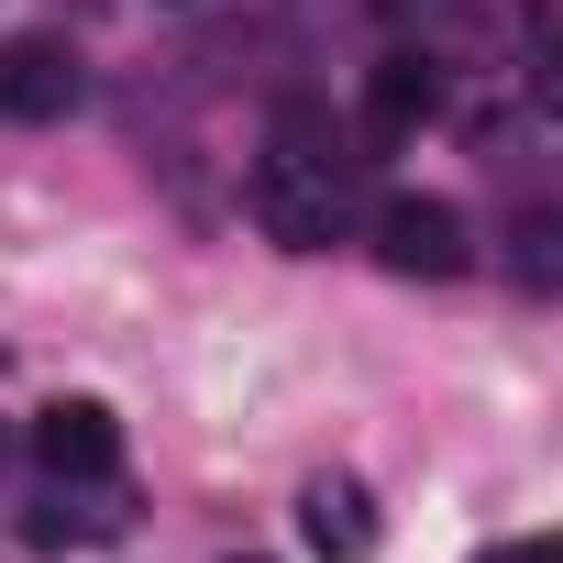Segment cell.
Returning a JSON list of instances; mask_svg holds the SVG:
<instances>
[{
    "instance_id": "2",
    "label": "cell",
    "mask_w": 563,
    "mask_h": 563,
    "mask_svg": "<svg viewBox=\"0 0 563 563\" xmlns=\"http://www.w3.org/2000/svg\"><path fill=\"white\" fill-rule=\"evenodd\" d=\"M78 100H89L78 45H56V34H12V45H0V111H12V122H67Z\"/></svg>"
},
{
    "instance_id": "6",
    "label": "cell",
    "mask_w": 563,
    "mask_h": 563,
    "mask_svg": "<svg viewBox=\"0 0 563 563\" xmlns=\"http://www.w3.org/2000/svg\"><path fill=\"white\" fill-rule=\"evenodd\" d=\"M420 122H431V67H420V56H387V67L365 78V133H376V144H409Z\"/></svg>"
},
{
    "instance_id": "7",
    "label": "cell",
    "mask_w": 563,
    "mask_h": 563,
    "mask_svg": "<svg viewBox=\"0 0 563 563\" xmlns=\"http://www.w3.org/2000/svg\"><path fill=\"white\" fill-rule=\"evenodd\" d=\"M508 276L519 288H563V210H530L508 232Z\"/></svg>"
},
{
    "instance_id": "8",
    "label": "cell",
    "mask_w": 563,
    "mask_h": 563,
    "mask_svg": "<svg viewBox=\"0 0 563 563\" xmlns=\"http://www.w3.org/2000/svg\"><path fill=\"white\" fill-rule=\"evenodd\" d=\"M111 519H122V508H89V497H45V508H34V541H45V552H78V541H100Z\"/></svg>"
},
{
    "instance_id": "3",
    "label": "cell",
    "mask_w": 563,
    "mask_h": 563,
    "mask_svg": "<svg viewBox=\"0 0 563 563\" xmlns=\"http://www.w3.org/2000/svg\"><path fill=\"white\" fill-rule=\"evenodd\" d=\"M376 254H387L398 276H464V265H475L453 199H387V210H376Z\"/></svg>"
},
{
    "instance_id": "1",
    "label": "cell",
    "mask_w": 563,
    "mask_h": 563,
    "mask_svg": "<svg viewBox=\"0 0 563 563\" xmlns=\"http://www.w3.org/2000/svg\"><path fill=\"white\" fill-rule=\"evenodd\" d=\"M254 221L288 243V254H332V243H343V221H354V155H343L310 111L276 122V144H265V166H254Z\"/></svg>"
},
{
    "instance_id": "4",
    "label": "cell",
    "mask_w": 563,
    "mask_h": 563,
    "mask_svg": "<svg viewBox=\"0 0 563 563\" xmlns=\"http://www.w3.org/2000/svg\"><path fill=\"white\" fill-rule=\"evenodd\" d=\"M34 453H45L67 486H100V475L122 464V420H111L100 398H56V409L34 420Z\"/></svg>"
},
{
    "instance_id": "10",
    "label": "cell",
    "mask_w": 563,
    "mask_h": 563,
    "mask_svg": "<svg viewBox=\"0 0 563 563\" xmlns=\"http://www.w3.org/2000/svg\"><path fill=\"white\" fill-rule=\"evenodd\" d=\"M0 453H12V431H0Z\"/></svg>"
},
{
    "instance_id": "9",
    "label": "cell",
    "mask_w": 563,
    "mask_h": 563,
    "mask_svg": "<svg viewBox=\"0 0 563 563\" xmlns=\"http://www.w3.org/2000/svg\"><path fill=\"white\" fill-rule=\"evenodd\" d=\"M475 563H563V541H497V552H475Z\"/></svg>"
},
{
    "instance_id": "5",
    "label": "cell",
    "mask_w": 563,
    "mask_h": 563,
    "mask_svg": "<svg viewBox=\"0 0 563 563\" xmlns=\"http://www.w3.org/2000/svg\"><path fill=\"white\" fill-rule=\"evenodd\" d=\"M299 519H310V541H321L332 563H365V552H376V497H365L354 475H321V486L299 497Z\"/></svg>"
}]
</instances>
